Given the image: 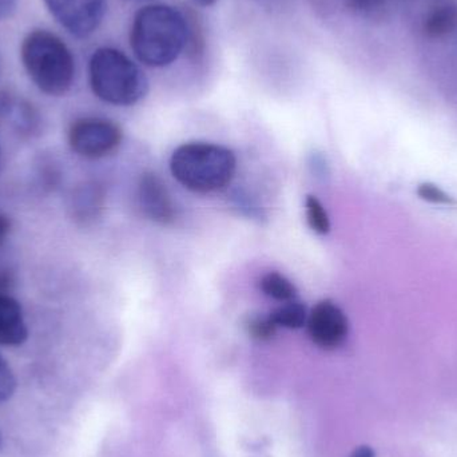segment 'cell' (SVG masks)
Here are the masks:
<instances>
[{
  "label": "cell",
  "mask_w": 457,
  "mask_h": 457,
  "mask_svg": "<svg viewBox=\"0 0 457 457\" xmlns=\"http://www.w3.org/2000/svg\"><path fill=\"white\" fill-rule=\"evenodd\" d=\"M189 39L184 13L168 4H149L136 13L130 29L134 55L145 66H170L179 59Z\"/></svg>",
  "instance_id": "cell-1"
},
{
  "label": "cell",
  "mask_w": 457,
  "mask_h": 457,
  "mask_svg": "<svg viewBox=\"0 0 457 457\" xmlns=\"http://www.w3.org/2000/svg\"><path fill=\"white\" fill-rule=\"evenodd\" d=\"M21 59L37 90L48 96L69 93L75 79V58L69 46L54 32L32 29L21 46Z\"/></svg>",
  "instance_id": "cell-2"
},
{
  "label": "cell",
  "mask_w": 457,
  "mask_h": 457,
  "mask_svg": "<svg viewBox=\"0 0 457 457\" xmlns=\"http://www.w3.org/2000/svg\"><path fill=\"white\" fill-rule=\"evenodd\" d=\"M237 158L231 150L211 142H187L174 150L170 171L174 179L198 195L220 192L233 181Z\"/></svg>",
  "instance_id": "cell-3"
},
{
  "label": "cell",
  "mask_w": 457,
  "mask_h": 457,
  "mask_svg": "<svg viewBox=\"0 0 457 457\" xmlns=\"http://www.w3.org/2000/svg\"><path fill=\"white\" fill-rule=\"evenodd\" d=\"M88 83L96 98L112 106H133L149 91L141 67L114 47L94 51L88 61Z\"/></svg>",
  "instance_id": "cell-4"
},
{
  "label": "cell",
  "mask_w": 457,
  "mask_h": 457,
  "mask_svg": "<svg viewBox=\"0 0 457 457\" xmlns=\"http://www.w3.org/2000/svg\"><path fill=\"white\" fill-rule=\"evenodd\" d=\"M75 154L99 160L114 153L122 144V129L106 118L85 117L71 123L67 134Z\"/></svg>",
  "instance_id": "cell-5"
},
{
  "label": "cell",
  "mask_w": 457,
  "mask_h": 457,
  "mask_svg": "<svg viewBox=\"0 0 457 457\" xmlns=\"http://www.w3.org/2000/svg\"><path fill=\"white\" fill-rule=\"evenodd\" d=\"M56 23L78 39L91 37L104 21L107 0H43Z\"/></svg>",
  "instance_id": "cell-6"
},
{
  "label": "cell",
  "mask_w": 457,
  "mask_h": 457,
  "mask_svg": "<svg viewBox=\"0 0 457 457\" xmlns=\"http://www.w3.org/2000/svg\"><path fill=\"white\" fill-rule=\"evenodd\" d=\"M309 337L324 351L340 348L349 333V321L343 309L330 300H322L308 314Z\"/></svg>",
  "instance_id": "cell-7"
},
{
  "label": "cell",
  "mask_w": 457,
  "mask_h": 457,
  "mask_svg": "<svg viewBox=\"0 0 457 457\" xmlns=\"http://www.w3.org/2000/svg\"><path fill=\"white\" fill-rule=\"evenodd\" d=\"M137 201L142 214L154 224H173L176 220V206L165 182L152 171L144 173L138 181Z\"/></svg>",
  "instance_id": "cell-8"
},
{
  "label": "cell",
  "mask_w": 457,
  "mask_h": 457,
  "mask_svg": "<svg viewBox=\"0 0 457 457\" xmlns=\"http://www.w3.org/2000/svg\"><path fill=\"white\" fill-rule=\"evenodd\" d=\"M106 205V190L96 181H86L72 189L69 197V214L80 227L98 221Z\"/></svg>",
  "instance_id": "cell-9"
},
{
  "label": "cell",
  "mask_w": 457,
  "mask_h": 457,
  "mask_svg": "<svg viewBox=\"0 0 457 457\" xmlns=\"http://www.w3.org/2000/svg\"><path fill=\"white\" fill-rule=\"evenodd\" d=\"M0 120H10L21 136L31 137L39 131L42 118L34 104L15 94L0 93Z\"/></svg>",
  "instance_id": "cell-10"
},
{
  "label": "cell",
  "mask_w": 457,
  "mask_h": 457,
  "mask_svg": "<svg viewBox=\"0 0 457 457\" xmlns=\"http://www.w3.org/2000/svg\"><path fill=\"white\" fill-rule=\"evenodd\" d=\"M29 338V327L21 303L8 295H0V345H23Z\"/></svg>",
  "instance_id": "cell-11"
},
{
  "label": "cell",
  "mask_w": 457,
  "mask_h": 457,
  "mask_svg": "<svg viewBox=\"0 0 457 457\" xmlns=\"http://www.w3.org/2000/svg\"><path fill=\"white\" fill-rule=\"evenodd\" d=\"M457 8L453 4H440L427 15L423 29L427 37H442L455 29Z\"/></svg>",
  "instance_id": "cell-12"
},
{
  "label": "cell",
  "mask_w": 457,
  "mask_h": 457,
  "mask_svg": "<svg viewBox=\"0 0 457 457\" xmlns=\"http://www.w3.org/2000/svg\"><path fill=\"white\" fill-rule=\"evenodd\" d=\"M260 289L263 295L279 303H289L297 298V287L284 274L269 271L260 279Z\"/></svg>",
  "instance_id": "cell-13"
},
{
  "label": "cell",
  "mask_w": 457,
  "mask_h": 457,
  "mask_svg": "<svg viewBox=\"0 0 457 457\" xmlns=\"http://www.w3.org/2000/svg\"><path fill=\"white\" fill-rule=\"evenodd\" d=\"M269 317L277 325V328L301 329V328L305 327L306 321H308V312H306V306L303 303L295 300L284 303V305L274 309L269 313Z\"/></svg>",
  "instance_id": "cell-14"
},
{
  "label": "cell",
  "mask_w": 457,
  "mask_h": 457,
  "mask_svg": "<svg viewBox=\"0 0 457 457\" xmlns=\"http://www.w3.org/2000/svg\"><path fill=\"white\" fill-rule=\"evenodd\" d=\"M305 212L306 221H308L312 230L316 231L317 234H321V236L329 233V216H328L327 211H325L324 205L319 198L314 197V195H308L305 200Z\"/></svg>",
  "instance_id": "cell-15"
},
{
  "label": "cell",
  "mask_w": 457,
  "mask_h": 457,
  "mask_svg": "<svg viewBox=\"0 0 457 457\" xmlns=\"http://www.w3.org/2000/svg\"><path fill=\"white\" fill-rule=\"evenodd\" d=\"M245 327H246L250 337L257 341H270L277 333V325L271 321L269 314L268 316L252 314L247 317Z\"/></svg>",
  "instance_id": "cell-16"
},
{
  "label": "cell",
  "mask_w": 457,
  "mask_h": 457,
  "mask_svg": "<svg viewBox=\"0 0 457 457\" xmlns=\"http://www.w3.org/2000/svg\"><path fill=\"white\" fill-rule=\"evenodd\" d=\"M419 198H421L427 203L435 204V205L455 206L457 201L453 195L445 193V190L440 189L437 185L426 182V184L419 185L418 187Z\"/></svg>",
  "instance_id": "cell-17"
},
{
  "label": "cell",
  "mask_w": 457,
  "mask_h": 457,
  "mask_svg": "<svg viewBox=\"0 0 457 457\" xmlns=\"http://www.w3.org/2000/svg\"><path fill=\"white\" fill-rule=\"evenodd\" d=\"M18 381L7 360L0 354V403H5L15 394Z\"/></svg>",
  "instance_id": "cell-18"
},
{
  "label": "cell",
  "mask_w": 457,
  "mask_h": 457,
  "mask_svg": "<svg viewBox=\"0 0 457 457\" xmlns=\"http://www.w3.org/2000/svg\"><path fill=\"white\" fill-rule=\"evenodd\" d=\"M352 10L361 13H372L383 7L386 0H346Z\"/></svg>",
  "instance_id": "cell-19"
},
{
  "label": "cell",
  "mask_w": 457,
  "mask_h": 457,
  "mask_svg": "<svg viewBox=\"0 0 457 457\" xmlns=\"http://www.w3.org/2000/svg\"><path fill=\"white\" fill-rule=\"evenodd\" d=\"M19 0H0V21L11 18L18 8Z\"/></svg>",
  "instance_id": "cell-20"
},
{
  "label": "cell",
  "mask_w": 457,
  "mask_h": 457,
  "mask_svg": "<svg viewBox=\"0 0 457 457\" xmlns=\"http://www.w3.org/2000/svg\"><path fill=\"white\" fill-rule=\"evenodd\" d=\"M11 222L4 214L0 213V245L5 241L10 233Z\"/></svg>",
  "instance_id": "cell-21"
},
{
  "label": "cell",
  "mask_w": 457,
  "mask_h": 457,
  "mask_svg": "<svg viewBox=\"0 0 457 457\" xmlns=\"http://www.w3.org/2000/svg\"><path fill=\"white\" fill-rule=\"evenodd\" d=\"M349 457H375V451L368 445H362V447L357 448Z\"/></svg>",
  "instance_id": "cell-22"
},
{
  "label": "cell",
  "mask_w": 457,
  "mask_h": 457,
  "mask_svg": "<svg viewBox=\"0 0 457 457\" xmlns=\"http://www.w3.org/2000/svg\"><path fill=\"white\" fill-rule=\"evenodd\" d=\"M195 4L201 5V7H209V5L214 4L217 0H193Z\"/></svg>",
  "instance_id": "cell-23"
},
{
  "label": "cell",
  "mask_w": 457,
  "mask_h": 457,
  "mask_svg": "<svg viewBox=\"0 0 457 457\" xmlns=\"http://www.w3.org/2000/svg\"><path fill=\"white\" fill-rule=\"evenodd\" d=\"M0 445H2V434H0Z\"/></svg>",
  "instance_id": "cell-24"
}]
</instances>
